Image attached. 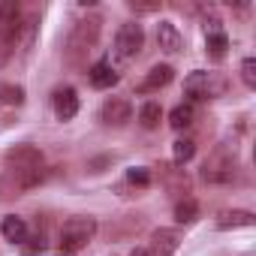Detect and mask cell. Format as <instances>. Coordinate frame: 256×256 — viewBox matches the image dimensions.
<instances>
[{
	"label": "cell",
	"instance_id": "cell-1",
	"mask_svg": "<svg viewBox=\"0 0 256 256\" xmlns=\"http://www.w3.org/2000/svg\"><path fill=\"white\" fill-rule=\"evenodd\" d=\"M94 235H96V220H94V217H84V214L70 217V220L60 226L58 250H60V253H66V256H72V253L84 250V247L94 241Z\"/></svg>",
	"mask_w": 256,
	"mask_h": 256
},
{
	"label": "cell",
	"instance_id": "cell-2",
	"mask_svg": "<svg viewBox=\"0 0 256 256\" xmlns=\"http://www.w3.org/2000/svg\"><path fill=\"white\" fill-rule=\"evenodd\" d=\"M100 30H102V18L100 16H88V18H78L66 36V58L76 64L82 60L88 52H94L96 40H100Z\"/></svg>",
	"mask_w": 256,
	"mask_h": 256
},
{
	"label": "cell",
	"instance_id": "cell-3",
	"mask_svg": "<svg viewBox=\"0 0 256 256\" xmlns=\"http://www.w3.org/2000/svg\"><path fill=\"white\" fill-rule=\"evenodd\" d=\"M229 88V82L220 76V72H211V70H196L184 78V94L190 96L187 102H205V100H217L223 96Z\"/></svg>",
	"mask_w": 256,
	"mask_h": 256
},
{
	"label": "cell",
	"instance_id": "cell-4",
	"mask_svg": "<svg viewBox=\"0 0 256 256\" xmlns=\"http://www.w3.org/2000/svg\"><path fill=\"white\" fill-rule=\"evenodd\" d=\"M202 178H205L208 184H229V181L235 178V145L217 148V151L205 160Z\"/></svg>",
	"mask_w": 256,
	"mask_h": 256
},
{
	"label": "cell",
	"instance_id": "cell-5",
	"mask_svg": "<svg viewBox=\"0 0 256 256\" xmlns=\"http://www.w3.org/2000/svg\"><path fill=\"white\" fill-rule=\"evenodd\" d=\"M46 181V169H6L4 178H0V199H10V196H22L24 190L36 187Z\"/></svg>",
	"mask_w": 256,
	"mask_h": 256
},
{
	"label": "cell",
	"instance_id": "cell-6",
	"mask_svg": "<svg viewBox=\"0 0 256 256\" xmlns=\"http://www.w3.org/2000/svg\"><path fill=\"white\" fill-rule=\"evenodd\" d=\"M142 42H145V30H142V24L126 22V24H120L118 36H114V52H118L124 60H130L133 54L142 52Z\"/></svg>",
	"mask_w": 256,
	"mask_h": 256
},
{
	"label": "cell",
	"instance_id": "cell-7",
	"mask_svg": "<svg viewBox=\"0 0 256 256\" xmlns=\"http://www.w3.org/2000/svg\"><path fill=\"white\" fill-rule=\"evenodd\" d=\"M6 169H40L42 166V151L34 145H16L6 151Z\"/></svg>",
	"mask_w": 256,
	"mask_h": 256
},
{
	"label": "cell",
	"instance_id": "cell-8",
	"mask_svg": "<svg viewBox=\"0 0 256 256\" xmlns=\"http://www.w3.org/2000/svg\"><path fill=\"white\" fill-rule=\"evenodd\" d=\"M100 118H102L108 126H124L126 120L133 118V106H130V100H124V96H112V100L102 102Z\"/></svg>",
	"mask_w": 256,
	"mask_h": 256
},
{
	"label": "cell",
	"instance_id": "cell-9",
	"mask_svg": "<svg viewBox=\"0 0 256 256\" xmlns=\"http://www.w3.org/2000/svg\"><path fill=\"white\" fill-rule=\"evenodd\" d=\"M181 247V232L178 229H157L151 235V247L145 256H172Z\"/></svg>",
	"mask_w": 256,
	"mask_h": 256
},
{
	"label": "cell",
	"instance_id": "cell-10",
	"mask_svg": "<svg viewBox=\"0 0 256 256\" xmlns=\"http://www.w3.org/2000/svg\"><path fill=\"white\" fill-rule=\"evenodd\" d=\"M172 76H175V70L169 66V64H157V66H151L148 72H145V78L139 82V94H154V90H160V88H166L169 82H172Z\"/></svg>",
	"mask_w": 256,
	"mask_h": 256
},
{
	"label": "cell",
	"instance_id": "cell-11",
	"mask_svg": "<svg viewBox=\"0 0 256 256\" xmlns=\"http://www.w3.org/2000/svg\"><path fill=\"white\" fill-rule=\"evenodd\" d=\"M52 106H54V114L60 120H70L78 114V94L72 88H58L54 96H52Z\"/></svg>",
	"mask_w": 256,
	"mask_h": 256
},
{
	"label": "cell",
	"instance_id": "cell-12",
	"mask_svg": "<svg viewBox=\"0 0 256 256\" xmlns=\"http://www.w3.org/2000/svg\"><path fill=\"white\" fill-rule=\"evenodd\" d=\"M157 46L166 52V54H178L184 48V36L178 34V28L172 22H160L157 24Z\"/></svg>",
	"mask_w": 256,
	"mask_h": 256
},
{
	"label": "cell",
	"instance_id": "cell-13",
	"mask_svg": "<svg viewBox=\"0 0 256 256\" xmlns=\"http://www.w3.org/2000/svg\"><path fill=\"white\" fill-rule=\"evenodd\" d=\"M36 30H40V18H36V16L22 18V24H18V36H16V52L28 54V52L34 48V42H36Z\"/></svg>",
	"mask_w": 256,
	"mask_h": 256
},
{
	"label": "cell",
	"instance_id": "cell-14",
	"mask_svg": "<svg viewBox=\"0 0 256 256\" xmlns=\"http://www.w3.org/2000/svg\"><path fill=\"white\" fill-rule=\"evenodd\" d=\"M88 78H90V84H94V88L106 90V88L118 84V70H114L108 60H96V64L88 70Z\"/></svg>",
	"mask_w": 256,
	"mask_h": 256
},
{
	"label": "cell",
	"instance_id": "cell-15",
	"mask_svg": "<svg viewBox=\"0 0 256 256\" xmlns=\"http://www.w3.org/2000/svg\"><path fill=\"white\" fill-rule=\"evenodd\" d=\"M0 232H4V238H6V241L22 244V241L28 238V223H24L22 217H16V214H6L4 220H0Z\"/></svg>",
	"mask_w": 256,
	"mask_h": 256
},
{
	"label": "cell",
	"instance_id": "cell-16",
	"mask_svg": "<svg viewBox=\"0 0 256 256\" xmlns=\"http://www.w3.org/2000/svg\"><path fill=\"white\" fill-rule=\"evenodd\" d=\"M196 120V106L193 102H178L172 112H169V126L172 130H187Z\"/></svg>",
	"mask_w": 256,
	"mask_h": 256
},
{
	"label": "cell",
	"instance_id": "cell-17",
	"mask_svg": "<svg viewBox=\"0 0 256 256\" xmlns=\"http://www.w3.org/2000/svg\"><path fill=\"white\" fill-rule=\"evenodd\" d=\"M253 223H256V217L250 211H226L217 217V229H247Z\"/></svg>",
	"mask_w": 256,
	"mask_h": 256
},
{
	"label": "cell",
	"instance_id": "cell-18",
	"mask_svg": "<svg viewBox=\"0 0 256 256\" xmlns=\"http://www.w3.org/2000/svg\"><path fill=\"white\" fill-rule=\"evenodd\" d=\"M160 120H163V108H160V102H145L142 108H139V124L145 126V130H154V126H160Z\"/></svg>",
	"mask_w": 256,
	"mask_h": 256
},
{
	"label": "cell",
	"instance_id": "cell-19",
	"mask_svg": "<svg viewBox=\"0 0 256 256\" xmlns=\"http://www.w3.org/2000/svg\"><path fill=\"white\" fill-rule=\"evenodd\" d=\"M175 220L184 223V226L196 223V220H199V202H196V199H181V202L175 205Z\"/></svg>",
	"mask_w": 256,
	"mask_h": 256
},
{
	"label": "cell",
	"instance_id": "cell-20",
	"mask_svg": "<svg viewBox=\"0 0 256 256\" xmlns=\"http://www.w3.org/2000/svg\"><path fill=\"white\" fill-rule=\"evenodd\" d=\"M226 52H229V36H226L223 30H220V34H208V54H211L214 60H223Z\"/></svg>",
	"mask_w": 256,
	"mask_h": 256
},
{
	"label": "cell",
	"instance_id": "cell-21",
	"mask_svg": "<svg viewBox=\"0 0 256 256\" xmlns=\"http://www.w3.org/2000/svg\"><path fill=\"white\" fill-rule=\"evenodd\" d=\"M193 154H196V145H193L190 139H178V142L172 145V157H175L178 166H184L187 160H193Z\"/></svg>",
	"mask_w": 256,
	"mask_h": 256
},
{
	"label": "cell",
	"instance_id": "cell-22",
	"mask_svg": "<svg viewBox=\"0 0 256 256\" xmlns=\"http://www.w3.org/2000/svg\"><path fill=\"white\" fill-rule=\"evenodd\" d=\"M0 102H6V106H22V102H24V88H22V84H0Z\"/></svg>",
	"mask_w": 256,
	"mask_h": 256
},
{
	"label": "cell",
	"instance_id": "cell-23",
	"mask_svg": "<svg viewBox=\"0 0 256 256\" xmlns=\"http://www.w3.org/2000/svg\"><path fill=\"white\" fill-rule=\"evenodd\" d=\"M18 247H22V253H24V256H36V253H42V250H46V235H42V232L28 235Z\"/></svg>",
	"mask_w": 256,
	"mask_h": 256
},
{
	"label": "cell",
	"instance_id": "cell-24",
	"mask_svg": "<svg viewBox=\"0 0 256 256\" xmlns=\"http://www.w3.org/2000/svg\"><path fill=\"white\" fill-rule=\"evenodd\" d=\"M241 78H244L247 88H256V60H253V58H244V64H241Z\"/></svg>",
	"mask_w": 256,
	"mask_h": 256
},
{
	"label": "cell",
	"instance_id": "cell-25",
	"mask_svg": "<svg viewBox=\"0 0 256 256\" xmlns=\"http://www.w3.org/2000/svg\"><path fill=\"white\" fill-rule=\"evenodd\" d=\"M126 181H130V184H139V187H148V184H151V172L142 169V166H136V169L126 172Z\"/></svg>",
	"mask_w": 256,
	"mask_h": 256
},
{
	"label": "cell",
	"instance_id": "cell-26",
	"mask_svg": "<svg viewBox=\"0 0 256 256\" xmlns=\"http://www.w3.org/2000/svg\"><path fill=\"white\" fill-rule=\"evenodd\" d=\"M130 6H133V10H139V12H154V10H157V4H136V0H133Z\"/></svg>",
	"mask_w": 256,
	"mask_h": 256
},
{
	"label": "cell",
	"instance_id": "cell-27",
	"mask_svg": "<svg viewBox=\"0 0 256 256\" xmlns=\"http://www.w3.org/2000/svg\"><path fill=\"white\" fill-rule=\"evenodd\" d=\"M130 256H145V250H136V253H130Z\"/></svg>",
	"mask_w": 256,
	"mask_h": 256
}]
</instances>
